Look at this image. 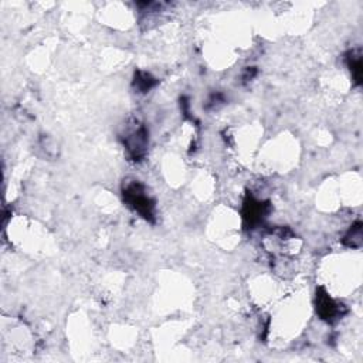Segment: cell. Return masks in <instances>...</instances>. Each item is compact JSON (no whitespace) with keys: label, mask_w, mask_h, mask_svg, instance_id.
<instances>
[{"label":"cell","mask_w":363,"mask_h":363,"mask_svg":"<svg viewBox=\"0 0 363 363\" xmlns=\"http://www.w3.org/2000/svg\"><path fill=\"white\" fill-rule=\"evenodd\" d=\"M123 196H124V202L131 209H134L137 213H140L145 220L154 221L155 200L148 195L145 186L141 182H138V180L128 182L124 186Z\"/></svg>","instance_id":"cell-1"},{"label":"cell","mask_w":363,"mask_h":363,"mask_svg":"<svg viewBox=\"0 0 363 363\" xmlns=\"http://www.w3.org/2000/svg\"><path fill=\"white\" fill-rule=\"evenodd\" d=\"M315 308L316 314L321 316V319L326 321L328 324H333L338 319H340L346 309L342 304L336 302L322 287L316 290V298H315Z\"/></svg>","instance_id":"cell-2"},{"label":"cell","mask_w":363,"mask_h":363,"mask_svg":"<svg viewBox=\"0 0 363 363\" xmlns=\"http://www.w3.org/2000/svg\"><path fill=\"white\" fill-rule=\"evenodd\" d=\"M148 144H149V133L147 127L140 125L131 133L127 134L124 140V147L134 161H142L147 155L148 151Z\"/></svg>","instance_id":"cell-3"},{"label":"cell","mask_w":363,"mask_h":363,"mask_svg":"<svg viewBox=\"0 0 363 363\" xmlns=\"http://www.w3.org/2000/svg\"><path fill=\"white\" fill-rule=\"evenodd\" d=\"M269 211H270V204L267 202H260L250 195L246 197L245 207H243V219L249 228H254L256 226L263 223Z\"/></svg>","instance_id":"cell-4"},{"label":"cell","mask_w":363,"mask_h":363,"mask_svg":"<svg viewBox=\"0 0 363 363\" xmlns=\"http://www.w3.org/2000/svg\"><path fill=\"white\" fill-rule=\"evenodd\" d=\"M346 63H347V67L352 73V77H353L356 85H360L362 84V53H360V50L349 51V54L346 57Z\"/></svg>","instance_id":"cell-5"},{"label":"cell","mask_w":363,"mask_h":363,"mask_svg":"<svg viewBox=\"0 0 363 363\" xmlns=\"http://www.w3.org/2000/svg\"><path fill=\"white\" fill-rule=\"evenodd\" d=\"M362 238H363L362 223L357 221L350 227V230L343 237V245L352 249H359L362 246Z\"/></svg>","instance_id":"cell-6"},{"label":"cell","mask_w":363,"mask_h":363,"mask_svg":"<svg viewBox=\"0 0 363 363\" xmlns=\"http://www.w3.org/2000/svg\"><path fill=\"white\" fill-rule=\"evenodd\" d=\"M156 78H154L147 71H137L134 78V87L138 92H148L152 87L156 85Z\"/></svg>","instance_id":"cell-7"}]
</instances>
